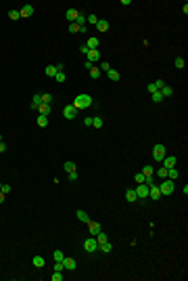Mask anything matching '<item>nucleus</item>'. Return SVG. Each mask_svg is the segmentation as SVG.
I'll list each match as a JSON object with an SVG mask.
<instances>
[{
    "label": "nucleus",
    "mask_w": 188,
    "mask_h": 281,
    "mask_svg": "<svg viewBox=\"0 0 188 281\" xmlns=\"http://www.w3.org/2000/svg\"><path fill=\"white\" fill-rule=\"evenodd\" d=\"M4 151H7V145H4V143L0 140V153H4Z\"/></svg>",
    "instance_id": "52"
},
{
    "label": "nucleus",
    "mask_w": 188,
    "mask_h": 281,
    "mask_svg": "<svg viewBox=\"0 0 188 281\" xmlns=\"http://www.w3.org/2000/svg\"><path fill=\"white\" fill-rule=\"evenodd\" d=\"M44 264H46V260L42 258V256H34V267L36 268H42Z\"/></svg>",
    "instance_id": "24"
},
{
    "label": "nucleus",
    "mask_w": 188,
    "mask_h": 281,
    "mask_svg": "<svg viewBox=\"0 0 188 281\" xmlns=\"http://www.w3.org/2000/svg\"><path fill=\"white\" fill-rule=\"evenodd\" d=\"M94 28H96L98 32H107V29H109V21H104V19H98Z\"/></svg>",
    "instance_id": "15"
},
{
    "label": "nucleus",
    "mask_w": 188,
    "mask_h": 281,
    "mask_svg": "<svg viewBox=\"0 0 188 281\" xmlns=\"http://www.w3.org/2000/svg\"><path fill=\"white\" fill-rule=\"evenodd\" d=\"M109 69H111V65L107 61H100V71H109Z\"/></svg>",
    "instance_id": "40"
},
{
    "label": "nucleus",
    "mask_w": 188,
    "mask_h": 281,
    "mask_svg": "<svg viewBox=\"0 0 188 281\" xmlns=\"http://www.w3.org/2000/svg\"><path fill=\"white\" fill-rule=\"evenodd\" d=\"M84 126H92V118H84Z\"/></svg>",
    "instance_id": "50"
},
{
    "label": "nucleus",
    "mask_w": 188,
    "mask_h": 281,
    "mask_svg": "<svg viewBox=\"0 0 188 281\" xmlns=\"http://www.w3.org/2000/svg\"><path fill=\"white\" fill-rule=\"evenodd\" d=\"M159 92H161V95H163V99H169V97H171V95H174V88L165 84V86H163V88H161Z\"/></svg>",
    "instance_id": "16"
},
{
    "label": "nucleus",
    "mask_w": 188,
    "mask_h": 281,
    "mask_svg": "<svg viewBox=\"0 0 188 281\" xmlns=\"http://www.w3.org/2000/svg\"><path fill=\"white\" fill-rule=\"evenodd\" d=\"M2 193H4V195L11 193V185H2Z\"/></svg>",
    "instance_id": "48"
},
{
    "label": "nucleus",
    "mask_w": 188,
    "mask_h": 281,
    "mask_svg": "<svg viewBox=\"0 0 188 281\" xmlns=\"http://www.w3.org/2000/svg\"><path fill=\"white\" fill-rule=\"evenodd\" d=\"M0 191H2V183H0Z\"/></svg>",
    "instance_id": "54"
},
{
    "label": "nucleus",
    "mask_w": 188,
    "mask_h": 281,
    "mask_svg": "<svg viewBox=\"0 0 188 281\" xmlns=\"http://www.w3.org/2000/svg\"><path fill=\"white\" fill-rule=\"evenodd\" d=\"M4 197H7V195H4V193L0 191V204H4Z\"/></svg>",
    "instance_id": "53"
},
{
    "label": "nucleus",
    "mask_w": 188,
    "mask_h": 281,
    "mask_svg": "<svg viewBox=\"0 0 188 281\" xmlns=\"http://www.w3.org/2000/svg\"><path fill=\"white\" fill-rule=\"evenodd\" d=\"M86 57H88L86 61H90V63L94 65V63H96V61H100V50H90V53H88V55H86Z\"/></svg>",
    "instance_id": "10"
},
{
    "label": "nucleus",
    "mask_w": 188,
    "mask_h": 281,
    "mask_svg": "<svg viewBox=\"0 0 188 281\" xmlns=\"http://www.w3.org/2000/svg\"><path fill=\"white\" fill-rule=\"evenodd\" d=\"M0 140H2V134H0Z\"/></svg>",
    "instance_id": "55"
},
{
    "label": "nucleus",
    "mask_w": 188,
    "mask_h": 281,
    "mask_svg": "<svg viewBox=\"0 0 188 281\" xmlns=\"http://www.w3.org/2000/svg\"><path fill=\"white\" fill-rule=\"evenodd\" d=\"M174 65H176V67H178V69H184V57H176Z\"/></svg>",
    "instance_id": "32"
},
{
    "label": "nucleus",
    "mask_w": 188,
    "mask_h": 281,
    "mask_svg": "<svg viewBox=\"0 0 188 281\" xmlns=\"http://www.w3.org/2000/svg\"><path fill=\"white\" fill-rule=\"evenodd\" d=\"M40 105H42V95H34V99H31V109H38Z\"/></svg>",
    "instance_id": "21"
},
{
    "label": "nucleus",
    "mask_w": 188,
    "mask_h": 281,
    "mask_svg": "<svg viewBox=\"0 0 188 281\" xmlns=\"http://www.w3.org/2000/svg\"><path fill=\"white\" fill-rule=\"evenodd\" d=\"M104 241H109V235H107L104 231H100V233L96 235V243L100 246V243H104Z\"/></svg>",
    "instance_id": "23"
},
{
    "label": "nucleus",
    "mask_w": 188,
    "mask_h": 281,
    "mask_svg": "<svg viewBox=\"0 0 188 281\" xmlns=\"http://www.w3.org/2000/svg\"><path fill=\"white\" fill-rule=\"evenodd\" d=\"M163 168H165V170L176 168V157H171V155H165V157H163Z\"/></svg>",
    "instance_id": "11"
},
{
    "label": "nucleus",
    "mask_w": 188,
    "mask_h": 281,
    "mask_svg": "<svg viewBox=\"0 0 188 281\" xmlns=\"http://www.w3.org/2000/svg\"><path fill=\"white\" fill-rule=\"evenodd\" d=\"M36 124H38L40 128H46V126H48V115H38Z\"/></svg>",
    "instance_id": "18"
},
{
    "label": "nucleus",
    "mask_w": 188,
    "mask_h": 281,
    "mask_svg": "<svg viewBox=\"0 0 188 281\" xmlns=\"http://www.w3.org/2000/svg\"><path fill=\"white\" fill-rule=\"evenodd\" d=\"M90 78L92 80H98V78H100V69H98V67H92L90 69Z\"/></svg>",
    "instance_id": "30"
},
{
    "label": "nucleus",
    "mask_w": 188,
    "mask_h": 281,
    "mask_svg": "<svg viewBox=\"0 0 188 281\" xmlns=\"http://www.w3.org/2000/svg\"><path fill=\"white\" fill-rule=\"evenodd\" d=\"M80 53H82V55H88V53H90V49H88L86 44H82V46H80Z\"/></svg>",
    "instance_id": "45"
},
{
    "label": "nucleus",
    "mask_w": 188,
    "mask_h": 281,
    "mask_svg": "<svg viewBox=\"0 0 188 281\" xmlns=\"http://www.w3.org/2000/svg\"><path fill=\"white\" fill-rule=\"evenodd\" d=\"M98 248H100V250H103L104 254H109V252H111V250H113V246H111V243H109V241H104V243H100V246H98Z\"/></svg>",
    "instance_id": "29"
},
{
    "label": "nucleus",
    "mask_w": 188,
    "mask_h": 281,
    "mask_svg": "<svg viewBox=\"0 0 188 281\" xmlns=\"http://www.w3.org/2000/svg\"><path fill=\"white\" fill-rule=\"evenodd\" d=\"M151 97H153V101H155V103H161V101H163V95H161L159 90H157V92H153Z\"/></svg>",
    "instance_id": "37"
},
{
    "label": "nucleus",
    "mask_w": 188,
    "mask_h": 281,
    "mask_svg": "<svg viewBox=\"0 0 188 281\" xmlns=\"http://www.w3.org/2000/svg\"><path fill=\"white\" fill-rule=\"evenodd\" d=\"M136 195H138V199H146V197H148V185H138V187H136Z\"/></svg>",
    "instance_id": "6"
},
{
    "label": "nucleus",
    "mask_w": 188,
    "mask_h": 281,
    "mask_svg": "<svg viewBox=\"0 0 188 281\" xmlns=\"http://www.w3.org/2000/svg\"><path fill=\"white\" fill-rule=\"evenodd\" d=\"M84 250H86V252L88 254H92V252H96L98 250V243H96V239H86V241H84Z\"/></svg>",
    "instance_id": "4"
},
{
    "label": "nucleus",
    "mask_w": 188,
    "mask_h": 281,
    "mask_svg": "<svg viewBox=\"0 0 188 281\" xmlns=\"http://www.w3.org/2000/svg\"><path fill=\"white\" fill-rule=\"evenodd\" d=\"M148 197L153 199V202H157V199H161V191H159V185H151L148 187Z\"/></svg>",
    "instance_id": "5"
},
{
    "label": "nucleus",
    "mask_w": 188,
    "mask_h": 281,
    "mask_svg": "<svg viewBox=\"0 0 188 281\" xmlns=\"http://www.w3.org/2000/svg\"><path fill=\"white\" fill-rule=\"evenodd\" d=\"M55 80H56V82H59V84H63V82H65V80H67V76H65V74H63V71H56Z\"/></svg>",
    "instance_id": "33"
},
{
    "label": "nucleus",
    "mask_w": 188,
    "mask_h": 281,
    "mask_svg": "<svg viewBox=\"0 0 188 281\" xmlns=\"http://www.w3.org/2000/svg\"><path fill=\"white\" fill-rule=\"evenodd\" d=\"M55 271H65V267H63V262H55Z\"/></svg>",
    "instance_id": "47"
},
{
    "label": "nucleus",
    "mask_w": 188,
    "mask_h": 281,
    "mask_svg": "<svg viewBox=\"0 0 188 281\" xmlns=\"http://www.w3.org/2000/svg\"><path fill=\"white\" fill-rule=\"evenodd\" d=\"M92 126L94 128H103V118H92Z\"/></svg>",
    "instance_id": "35"
},
{
    "label": "nucleus",
    "mask_w": 188,
    "mask_h": 281,
    "mask_svg": "<svg viewBox=\"0 0 188 281\" xmlns=\"http://www.w3.org/2000/svg\"><path fill=\"white\" fill-rule=\"evenodd\" d=\"M42 103H52V97H50V95H42Z\"/></svg>",
    "instance_id": "42"
},
{
    "label": "nucleus",
    "mask_w": 188,
    "mask_h": 281,
    "mask_svg": "<svg viewBox=\"0 0 188 281\" xmlns=\"http://www.w3.org/2000/svg\"><path fill=\"white\" fill-rule=\"evenodd\" d=\"M71 105L75 107L77 111H80V109H88V107L92 105V97H90V95H77V97L73 99V103H71Z\"/></svg>",
    "instance_id": "1"
},
{
    "label": "nucleus",
    "mask_w": 188,
    "mask_h": 281,
    "mask_svg": "<svg viewBox=\"0 0 188 281\" xmlns=\"http://www.w3.org/2000/svg\"><path fill=\"white\" fill-rule=\"evenodd\" d=\"M86 46H88L90 50H98V38H88Z\"/></svg>",
    "instance_id": "19"
},
{
    "label": "nucleus",
    "mask_w": 188,
    "mask_h": 281,
    "mask_svg": "<svg viewBox=\"0 0 188 281\" xmlns=\"http://www.w3.org/2000/svg\"><path fill=\"white\" fill-rule=\"evenodd\" d=\"M125 199H128L130 204L138 202V195H136V191H134V189H128V191H125Z\"/></svg>",
    "instance_id": "14"
},
{
    "label": "nucleus",
    "mask_w": 188,
    "mask_h": 281,
    "mask_svg": "<svg viewBox=\"0 0 188 281\" xmlns=\"http://www.w3.org/2000/svg\"><path fill=\"white\" fill-rule=\"evenodd\" d=\"M107 76L111 78L113 82H117L119 78H121V74H117V69H109V71H107Z\"/></svg>",
    "instance_id": "27"
},
{
    "label": "nucleus",
    "mask_w": 188,
    "mask_h": 281,
    "mask_svg": "<svg viewBox=\"0 0 188 281\" xmlns=\"http://www.w3.org/2000/svg\"><path fill=\"white\" fill-rule=\"evenodd\" d=\"M142 174L144 176H155V170L151 168V166H144V168H142Z\"/></svg>",
    "instance_id": "34"
},
{
    "label": "nucleus",
    "mask_w": 188,
    "mask_h": 281,
    "mask_svg": "<svg viewBox=\"0 0 188 281\" xmlns=\"http://www.w3.org/2000/svg\"><path fill=\"white\" fill-rule=\"evenodd\" d=\"M88 229H90V233L96 237L98 233H100V222H96V220H88Z\"/></svg>",
    "instance_id": "9"
},
{
    "label": "nucleus",
    "mask_w": 188,
    "mask_h": 281,
    "mask_svg": "<svg viewBox=\"0 0 188 281\" xmlns=\"http://www.w3.org/2000/svg\"><path fill=\"white\" fill-rule=\"evenodd\" d=\"M86 21H88V23H94V25H96L98 17H96V15H88V17H86Z\"/></svg>",
    "instance_id": "39"
},
{
    "label": "nucleus",
    "mask_w": 188,
    "mask_h": 281,
    "mask_svg": "<svg viewBox=\"0 0 188 281\" xmlns=\"http://www.w3.org/2000/svg\"><path fill=\"white\" fill-rule=\"evenodd\" d=\"M69 181H77V172H69Z\"/></svg>",
    "instance_id": "51"
},
{
    "label": "nucleus",
    "mask_w": 188,
    "mask_h": 281,
    "mask_svg": "<svg viewBox=\"0 0 188 281\" xmlns=\"http://www.w3.org/2000/svg\"><path fill=\"white\" fill-rule=\"evenodd\" d=\"M178 176H180V172H178V168H169V170H167V178H169V181H176Z\"/></svg>",
    "instance_id": "22"
},
{
    "label": "nucleus",
    "mask_w": 188,
    "mask_h": 281,
    "mask_svg": "<svg viewBox=\"0 0 188 281\" xmlns=\"http://www.w3.org/2000/svg\"><path fill=\"white\" fill-rule=\"evenodd\" d=\"M153 84L157 86V90H161V88H163V86H165V82H163V80H155Z\"/></svg>",
    "instance_id": "44"
},
{
    "label": "nucleus",
    "mask_w": 188,
    "mask_h": 281,
    "mask_svg": "<svg viewBox=\"0 0 188 281\" xmlns=\"http://www.w3.org/2000/svg\"><path fill=\"white\" fill-rule=\"evenodd\" d=\"M50 279L52 281H63V271H55V273L50 275Z\"/></svg>",
    "instance_id": "31"
},
{
    "label": "nucleus",
    "mask_w": 188,
    "mask_h": 281,
    "mask_svg": "<svg viewBox=\"0 0 188 281\" xmlns=\"http://www.w3.org/2000/svg\"><path fill=\"white\" fill-rule=\"evenodd\" d=\"M8 17H11L13 21H17V19H19L21 15H19V11H8Z\"/></svg>",
    "instance_id": "38"
},
{
    "label": "nucleus",
    "mask_w": 188,
    "mask_h": 281,
    "mask_svg": "<svg viewBox=\"0 0 188 281\" xmlns=\"http://www.w3.org/2000/svg\"><path fill=\"white\" fill-rule=\"evenodd\" d=\"M134 178H136V183H138V185H142V183H144V174H142V172H140V174H136Z\"/></svg>",
    "instance_id": "43"
},
{
    "label": "nucleus",
    "mask_w": 188,
    "mask_h": 281,
    "mask_svg": "<svg viewBox=\"0 0 188 281\" xmlns=\"http://www.w3.org/2000/svg\"><path fill=\"white\" fill-rule=\"evenodd\" d=\"M52 258H55V262H63V258H65V254H63L61 250H55V252H52Z\"/></svg>",
    "instance_id": "28"
},
{
    "label": "nucleus",
    "mask_w": 188,
    "mask_h": 281,
    "mask_svg": "<svg viewBox=\"0 0 188 281\" xmlns=\"http://www.w3.org/2000/svg\"><path fill=\"white\" fill-rule=\"evenodd\" d=\"M159 191H161V195H174L176 183L174 181H169V178H163V183L159 185Z\"/></svg>",
    "instance_id": "2"
},
{
    "label": "nucleus",
    "mask_w": 188,
    "mask_h": 281,
    "mask_svg": "<svg viewBox=\"0 0 188 281\" xmlns=\"http://www.w3.org/2000/svg\"><path fill=\"white\" fill-rule=\"evenodd\" d=\"M92 67H94V65H92V63H90V61H86V63H84V69H88V71H90V69H92Z\"/></svg>",
    "instance_id": "49"
},
{
    "label": "nucleus",
    "mask_w": 188,
    "mask_h": 281,
    "mask_svg": "<svg viewBox=\"0 0 188 281\" xmlns=\"http://www.w3.org/2000/svg\"><path fill=\"white\" fill-rule=\"evenodd\" d=\"M77 218H80L82 222H88V220H90V216H88V212L86 210H77Z\"/></svg>",
    "instance_id": "26"
},
{
    "label": "nucleus",
    "mask_w": 188,
    "mask_h": 281,
    "mask_svg": "<svg viewBox=\"0 0 188 281\" xmlns=\"http://www.w3.org/2000/svg\"><path fill=\"white\" fill-rule=\"evenodd\" d=\"M77 15H80V11H77V8H69V11H67V21H69V23H75Z\"/></svg>",
    "instance_id": "13"
},
{
    "label": "nucleus",
    "mask_w": 188,
    "mask_h": 281,
    "mask_svg": "<svg viewBox=\"0 0 188 281\" xmlns=\"http://www.w3.org/2000/svg\"><path fill=\"white\" fill-rule=\"evenodd\" d=\"M63 267H65V271H75L77 268L75 258H63Z\"/></svg>",
    "instance_id": "8"
},
{
    "label": "nucleus",
    "mask_w": 188,
    "mask_h": 281,
    "mask_svg": "<svg viewBox=\"0 0 188 281\" xmlns=\"http://www.w3.org/2000/svg\"><path fill=\"white\" fill-rule=\"evenodd\" d=\"M69 32L71 34H77V32H82V28H80L77 23H69Z\"/></svg>",
    "instance_id": "36"
},
{
    "label": "nucleus",
    "mask_w": 188,
    "mask_h": 281,
    "mask_svg": "<svg viewBox=\"0 0 188 281\" xmlns=\"http://www.w3.org/2000/svg\"><path fill=\"white\" fill-rule=\"evenodd\" d=\"M146 90H148V92H151V95H153V92H157V86H155L153 82H151V84L146 86Z\"/></svg>",
    "instance_id": "46"
},
{
    "label": "nucleus",
    "mask_w": 188,
    "mask_h": 281,
    "mask_svg": "<svg viewBox=\"0 0 188 281\" xmlns=\"http://www.w3.org/2000/svg\"><path fill=\"white\" fill-rule=\"evenodd\" d=\"M44 74H46L48 78H55V76H56V65H46Z\"/></svg>",
    "instance_id": "20"
},
{
    "label": "nucleus",
    "mask_w": 188,
    "mask_h": 281,
    "mask_svg": "<svg viewBox=\"0 0 188 281\" xmlns=\"http://www.w3.org/2000/svg\"><path fill=\"white\" fill-rule=\"evenodd\" d=\"M19 15L21 17H31V15H34V7H31V4H23V8L19 11Z\"/></svg>",
    "instance_id": "12"
},
{
    "label": "nucleus",
    "mask_w": 188,
    "mask_h": 281,
    "mask_svg": "<svg viewBox=\"0 0 188 281\" xmlns=\"http://www.w3.org/2000/svg\"><path fill=\"white\" fill-rule=\"evenodd\" d=\"M157 176H161V178H167V170L165 168H159V172H155Z\"/></svg>",
    "instance_id": "41"
},
{
    "label": "nucleus",
    "mask_w": 188,
    "mask_h": 281,
    "mask_svg": "<svg viewBox=\"0 0 188 281\" xmlns=\"http://www.w3.org/2000/svg\"><path fill=\"white\" fill-rule=\"evenodd\" d=\"M167 155V149H165V145H161V143H157L153 147V157L157 160V162H163V157Z\"/></svg>",
    "instance_id": "3"
},
{
    "label": "nucleus",
    "mask_w": 188,
    "mask_h": 281,
    "mask_svg": "<svg viewBox=\"0 0 188 281\" xmlns=\"http://www.w3.org/2000/svg\"><path fill=\"white\" fill-rule=\"evenodd\" d=\"M63 168H65V172H67V174H69V172H77V170H75V164H73V162H65V164H63Z\"/></svg>",
    "instance_id": "25"
},
{
    "label": "nucleus",
    "mask_w": 188,
    "mask_h": 281,
    "mask_svg": "<svg viewBox=\"0 0 188 281\" xmlns=\"http://www.w3.org/2000/svg\"><path fill=\"white\" fill-rule=\"evenodd\" d=\"M63 115H65L67 120H75L77 118V109L73 105H67L65 109H63Z\"/></svg>",
    "instance_id": "7"
},
{
    "label": "nucleus",
    "mask_w": 188,
    "mask_h": 281,
    "mask_svg": "<svg viewBox=\"0 0 188 281\" xmlns=\"http://www.w3.org/2000/svg\"><path fill=\"white\" fill-rule=\"evenodd\" d=\"M38 113H40V115H50V105L48 103H42V105L38 107Z\"/></svg>",
    "instance_id": "17"
}]
</instances>
